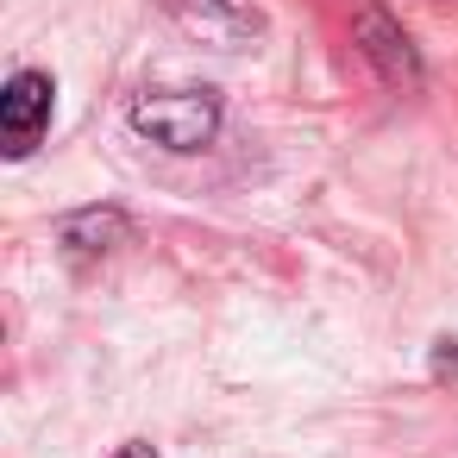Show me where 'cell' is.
I'll list each match as a JSON object with an SVG mask.
<instances>
[{
    "label": "cell",
    "mask_w": 458,
    "mask_h": 458,
    "mask_svg": "<svg viewBox=\"0 0 458 458\" xmlns=\"http://www.w3.org/2000/svg\"><path fill=\"white\" fill-rule=\"evenodd\" d=\"M126 126L164 151H208L220 132V95L214 89H145L132 95Z\"/></svg>",
    "instance_id": "cell-1"
},
{
    "label": "cell",
    "mask_w": 458,
    "mask_h": 458,
    "mask_svg": "<svg viewBox=\"0 0 458 458\" xmlns=\"http://www.w3.org/2000/svg\"><path fill=\"white\" fill-rule=\"evenodd\" d=\"M352 45H358V57L377 70L383 89L414 95V89L427 82V64H420L414 38L402 32V20H395L389 7H377V0H358V7H352Z\"/></svg>",
    "instance_id": "cell-2"
},
{
    "label": "cell",
    "mask_w": 458,
    "mask_h": 458,
    "mask_svg": "<svg viewBox=\"0 0 458 458\" xmlns=\"http://www.w3.org/2000/svg\"><path fill=\"white\" fill-rule=\"evenodd\" d=\"M51 101H57V82L45 70L7 76V89H0V151H7V157H32V145L51 126Z\"/></svg>",
    "instance_id": "cell-3"
},
{
    "label": "cell",
    "mask_w": 458,
    "mask_h": 458,
    "mask_svg": "<svg viewBox=\"0 0 458 458\" xmlns=\"http://www.w3.org/2000/svg\"><path fill=\"white\" fill-rule=\"evenodd\" d=\"M164 13L182 32H195L208 45H226V51H239V45H251L264 32V13L245 7V0H164Z\"/></svg>",
    "instance_id": "cell-4"
},
{
    "label": "cell",
    "mask_w": 458,
    "mask_h": 458,
    "mask_svg": "<svg viewBox=\"0 0 458 458\" xmlns=\"http://www.w3.org/2000/svg\"><path fill=\"white\" fill-rule=\"evenodd\" d=\"M126 239H132V226H126L120 208H82V214H70V220L57 226V245H64L70 258H107V251H120Z\"/></svg>",
    "instance_id": "cell-5"
},
{
    "label": "cell",
    "mask_w": 458,
    "mask_h": 458,
    "mask_svg": "<svg viewBox=\"0 0 458 458\" xmlns=\"http://www.w3.org/2000/svg\"><path fill=\"white\" fill-rule=\"evenodd\" d=\"M433 377H458V339H433Z\"/></svg>",
    "instance_id": "cell-6"
},
{
    "label": "cell",
    "mask_w": 458,
    "mask_h": 458,
    "mask_svg": "<svg viewBox=\"0 0 458 458\" xmlns=\"http://www.w3.org/2000/svg\"><path fill=\"white\" fill-rule=\"evenodd\" d=\"M114 458H157V445L151 439H126V445H114Z\"/></svg>",
    "instance_id": "cell-7"
}]
</instances>
